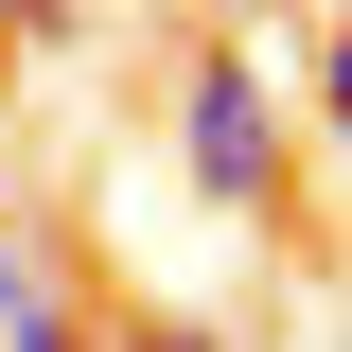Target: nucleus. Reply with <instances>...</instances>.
I'll use <instances>...</instances> for the list:
<instances>
[{"label":"nucleus","mask_w":352,"mask_h":352,"mask_svg":"<svg viewBox=\"0 0 352 352\" xmlns=\"http://www.w3.org/2000/svg\"><path fill=\"white\" fill-rule=\"evenodd\" d=\"M176 159H194V194H212V212H282L300 124H282V71H264V36H212L194 71H176Z\"/></svg>","instance_id":"1"},{"label":"nucleus","mask_w":352,"mask_h":352,"mask_svg":"<svg viewBox=\"0 0 352 352\" xmlns=\"http://www.w3.org/2000/svg\"><path fill=\"white\" fill-rule=\"evenodd\" d=\"M0 352H88V335H71V300H53V264L18 282V300H0Z\"/></svg>","instance_id":"2"},{"label":"nucleus","mask_w":352,"mask_h":352,"mask_svg":"<svg viewBox=\"0 0 352 352\" xmlns=\"http://www.w3.org/2000/svg\"><path fill=\"white\" fill-rule=\"evenodd\" d=\"M300 106H317V141H352V36H317V88H300Z\"/></svg>","instance_id":"3"},{"label":"nucleus","mask_w":352,"mask_h":352,"mask_svg":"<svg viewBox=\"0 0 352 352\" xmlns=\"http://www.w3.org/2000/svg\"><path fill=\"white\" fill-rule=\"evenodd\" d=\"M212 18H229V36H264V18H300V0H212Z\"/></svg>","instance_id":"4"},{"label":"nucleus","mask_w":352,"mask_h":352,"mask_svg":"<svg viewBox=\"0 0 352 352\" xmlns=\"http://www.w3.org/2000/svg\"><path fill=\"white\" fill-rule=\"evenodd\" d=\"M106 352H212V335H106Z\"/></svg>","instance_id":"5"},{"label":"nucleus","mask_w":352,"mask_h":352,"mask_svg":"<svg viewBox=\"0 0 352 352\" xmlns=\"http://www.w3.org/2000/svg\"><path fill=\"white\" fill-rule=\"evenodd\" d=\"M0 124H18V71H0Z\"/></svg>","instance_id":"6"},{"label":"nucleus","mask_w":352,"mask_h":352,"mask_svg":"<svg viewBox=\"0 0 352 352\" xmlns=\"http://www.w3.org/2000/svg\"><path fill=\"white\" fill-rule=\"evenodd\" d=\"M0 53H18V0H0Z\"/></svg>","instance_id":"7"}]
</instances>
